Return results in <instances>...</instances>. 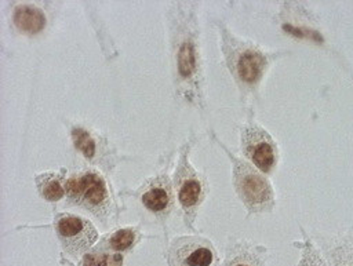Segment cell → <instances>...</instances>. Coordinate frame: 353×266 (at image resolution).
<instances>
[{
  "instance_id": "obj_1",
  "label": "cell",
  "mask_w": 353,
  "mask_h": 266,
  "mask_svg": "<svg viewBox=\"0 0 353 266\" xmlns=\"http://www.w3.org/2000/svg\"><path fill=\"white\" fill-rule=\"evenodd\" d=\"M233 160V182L241 201L252 212L268 211L274 204V194L269 181L245 160Z\"/></svg>"
},
{
  "instance_id": "obj_2",
  "label": "cell",
  "mask_w": 353,
  "mask_h": 266,
  "mask_svg": "<svg viewBox=\"0 0 353 266\" xmlns=\"http://www.w3.org/2000/svg\"><path fill=\"white\" fill-rule=\"evenodd\" d=\"M223 52L230 72L245 85H255L265 73L268 58L254 44L223 34Z\"/></svg>"
},
{
  "instance_id": "obj_3",
  "label": "cell",
  "mask_w": 353,
  "mask_h": 266,
  "mask_svg": "<svg viewBox=\"0 0 353 266\" xmlns=\"http://www.w3.org/2000/svg\"><path fill=\"white\" fill-rule=\"evenodd\" d=\"M68 198L91 211L98 218L109 212L110 198L102 176L94 171L74 175L66 182Z\"/></svg>"
},
{
  "instance_id": "obj_4",
  "label": "cell",
  "mask_w": 353,
  "mask_h": 266,
  "mask_svg": "<svg viewBox=\"0 0 353 266\" xmlns=\"http://www.w3.org/2000/svg\"><path fill=\"white\" fill-rule=\"evenodd\" d=\"M55 229L62 247L73 256L88 251L98 237L97 229L90 221L70 214L61 215L55 223Z\"/></svg>"
},
{
  "instance_id": "obj_5",
  "label": "cell",
  "mask_w": 353,
  "mask_h": 266,
  "mask_svg": "<svg viewBox=\"0 0 353 266\" xmlns=\"http://www.w3.org/2000/svg\"><path fill=\"white\" fill-rule=\"evenodd\" d=\"M243 153L262 171L270 172L277 164V146L272 136L258 125H245L241 130Z\"/></svg>"
},
{
  "instance_id": "obj_6",
  "label": "cell",
  "mask_w": 353,
  "mask_h": 266,
  "mask_svg": "<svg viewBox=\"0 0 353 266\" xmlns=\"http://www.w3.org/2000/svg\"><path fill=\"white\" fill-rule=\"evenodd\" d=\"M175 185H176V196L182 209L186 214L196 212L201 200L205 194V185L201 176L190 167V164L182 157L178 171L175 172Z\"/></svg>"
},
{
  "instance_id": "obj_7",
  "label": "cell",
  "mask_w": 353,
  "mask_h": 266,
  "mask_svg": "<svg viewBox=\"0 0 353 266\" xmlns=\"http://www.w3.org/2000/svg\"><path fill=\"white\" fill-rule=\"evenodd\" d=\"M214 252L207 241L196 237H183L174 241L171 260L176 266H210Z\"/></svg>"
},
{
  "instance_id": "obj_8",
  "label": "cell",
  "mask_w": 353,
  "mask_h": 266,
  "mask_svg": "<svg viewBox=\"0 0 353 266\" xmlns=\"http://www.w3.org/2000/svg\"><path fill=\"white\" fill-rule=\"evenodd\" d=\"M142 204L154 214H164L171 207V183L165 178L153 181L142 193Z\"/></svg>"
},
{
  "instance_id": "obj_9",
  "label": "cell",
  "mask_w": 353,
  "mask_h": 266,
  "mask_svg": "<svg viewBox=\"0 0 353 266\" xmlns=\"http://www.w3.org/2000/svg\"><path fill=\"white\" fill-rule=\"evenodd\" d=\"M14 23L21 32L34 34L44 28L46 17L37 7L30 4H22L18 6L14 11Z\"/></svg>"
},
{
  "instance_id": "obj_10",
  "label": "cell",
  "mask_w": 353,
  "mask_h": 266,
  "mask_svg": "<svg viewBox=\"0 0 353 266\" xmlns=\"http://www.w3.org/2000/svg\"><path fill=\"white\" fill-rule=\"evenodd\" d=\"M37 187L40 190V194L48 201H58L66 193V183H63L62 176L54 172L39 175Z\"/></svg>"
},
{
  "instance_id": "obj_11",
  "label": "cell",
  "mask_w": 353,
  "mask_h": 266,
  "mask_svg": "<svg viewBox=\"0 0 353 266\" xmlns=\"http://www.w3.org/2000/svg\"><path fill=\"white\" fill-rule=\"evenodd\" d=\"M176 61H178L179 74L186 80L193 77V74L197 72V54H196L194 44L192 41L185 40L179 45Z\"/></svg>"
},
{
  "instance_id": "obj_12",
  "label": "cell",
  "mask_w": 353,
  "mask_h": 266,
  "mask_svg": "<svg viewBox=\"0 0 353 266\" xmlns=\"http://www.w3.org/2000/svg\"><path fill=\"white\" fill-rule=\"evenodd\" d=\"M135 232L132 229H120L108 238V248L113 251H124L132 245Z\"/></svg>"
},
{
  "instance_id": "obj_13",
  "label": "cell",
  "mask_w": 353,
  "mask_h": 266,
  "mask_svg": "<svg viewBox=\"0 0 353 266\" xmlns=\"http://www.w3.org/2000/svg\"><path fill=\"white\" fill-rule=\"evenodd\" d=\"M123 256L119 254H87L83 266H121Z\"/></svg>"
},
{
  "instance_id": "obj_14",
  "label": "cell",
  "mask_w": 353,
  "mask_h": 266,
  "mask_svg": "<svg viewBox=\"0 0 353 266\" xmlns=\"http://www.w3.org/2000/svg\"><path fill=\"white\" fill-rule=\"evenodd\" d=\"M73 136H74L76 147H79L87 157H91L95 150V143L91 139V136L85 131H81V130H74Z\"/></svg>"
},
{
  "instance_id": "obj_15",
  "label": "cell",
  "mask_w": 353,
  "mask_h": 266,
  "mask_svg": "<svg viewBox=\"0 0 353 266\" xmlns=\"http://www.w3.org/2000/svg\"><path fill=\"white\" fill-rule=\"evenodd\" d=\"M298 266H325V265H324L323 259L320 258L319 252L313 247L307 245L303 251L302 259Z\"/></svg>"
},
{
  "instance_id": "obj_16",
  "label": "cell",
  "mask_w": 353,
  "mask_h": 266,
  "mask_svg": "<svg viewBox=\"0 0 353 266\" xmlns=\"http://www.w3.org/2000/svg\"><path fill=\"white\" fill-rule=\"evenodd\" d=\"M228 266H254V259H250L247 254L239 255L232 262H228Z\"/></svg>"
},
{
  "instance_id": "obj_17",
  "label": "cell",
  "mask_w": 353,
  "mask_h": 266,
  "mask_svg": "<svg viewBox=\"0 0 353 266\" xmlns=\"http://www.w3.org/2000/svg\"><path fill=\"white\" fill-rule=\"evenodd\" d=\"M341 266H353V263H350V262H343V265H341Z\"/></svg>"
}]
</instances>
